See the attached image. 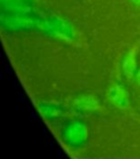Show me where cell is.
<instances>
[{"instance_id": "obj_2", "label": "cell", "mask_w": 140, "mask_h": 159, "mask_svg": "<svg viewBox=\"0 0 140 159\" xmlns=\"http://www.w3.org/2000/svg\"><path fill=\"white\" fill-rule=\"evenodd\" d=\"M73 106L81 111H95L100 107V102L94 96L83 95L75 98Z\"/></svg>"}, {"instance_id": "obj_3", "label": "cell", "mask_w": 140, "mask_h": 159, "mask_svg": "<svg viewBox=\"0 0 140 159\" xmlns=\"http://www.w3.org/2000/svg\"><path fill=\"white\" fill-rule=\"evenodd\" d=\"M122 70L124 72V75L130 79L134 77L135 73L137 71V62H136V55L135 51H129L123 59L122 63Z\"/></svg>"}, {"instance_id": "obj_4", "label": "cell", "mask_w": 140, "mask_h": 159, "mask_svg": "<svg viewBox=\"0 0 140 159\" xmlns=\"http://www.w3.org/2000/svg\"><path fill=\"white\" fill-rule=\"evenodd\" d=\"M134 80H135V83L140 85V69L136 71L135 75H134Z\"/></svg>"}, {"instance_id": "obj_5", "label": "cell", "mask_w": 140, "mask_h": 159, "mask_svg": "<svg viewBox=\"0 0 140 159\" xmlns=\"http://www.w3.org/2000/svg\"><path fill=\"white\" fill-rule=\"evenodd\" d=\"M130 1L136 5H140V0H130Z\"/></svg>"}, {"instance_id": "obj_1", "label": "cell", "mask_w": 140, "mask_h": 159, "mask_svg": "<svg viewBox=\"0 0 140 159\" xmlns=\"http://www.w3.org/2000/svg\"><path fill=\"white\" fill-rule=\"evenodd\" d=\"M108 96L110 102L114 106L121 109H125L129 107V95L124 86L119 85V84H114V85H112L108 89Z\"/></svg>"}]
</instances>
